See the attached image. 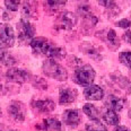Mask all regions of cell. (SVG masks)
I'll return each instance as SVG.
<instances>
[{"label": "cell", "instance_id": "1", "mask_svg": "<svg viewBox=\"0 0 131 131\" xmlns=\"http://www.w3.org/2000/svg\"><path fill=\"white\" fill-rule=\"evenodd\" d=\"M43 72H44L45 76L59 81H64L68 78L67 70L61 64H59L56 60L52 59H48L44 61V63H43Z\"/></svg>", "mask_w": 131, "mask_h": 131}, {"label": "cell", "instance_id": "2", "mask_svg": "<svg viewBox=\"0 0 131 131\" xmlns=\"http://www.w3.org/2000/svg\"><path fill=\"white\" fill-rule=\"evenodd\" d=\"M95 76H96V72L93 69L92 66L84 64L81 67L76 68L75 73H73V80L78 85L88 87L95 80Z\"/></svg>", "mask_w": 131, "mask_h": 131}, {"label": "cell", "instance_id": "3", "mask_svg": "<svg viewBox=\"0 0 131 131\" xmlns=\"http://www.w3.org/2000/svg\"><path fill=\"white\" fill-rule=\"evenodd\" d=\"M15 43V32L9 24H1L0 26V46L1 50L8 49Z\"/></svg>", "mask_w": 131, "mask_h": 131}, {"label": "cell", "instance_id": "4", "mask_svg": "<svg viewBox=\"0 0 131 131\" xmlns=\"http://www.w3.org/2000/svg\"><path fill=\"white\" fill-rule=\"evenodd\" d=\"M18 29H19V33H18V37H19L20 41H32L34 39L35 35V26L33 25L32 23H29L28 19H25V18H21L18 23Z\"/></svg>", "mask_w": 131, "mask_h": 131}, {"label": "cell", "instance_id": "5", "mask_svg": "<svg viewBox=\"0 0 131 131\" xmlns=\"http://www.w3.org/2000/svg\"><path fill=\"white\" fill-rule=\"evenodd\" d=\"M76 24H77V16L70 12L60 13L58 19H57V26L60 29H64V31H69V29L73 28Z\"/></svg>", "mask_w": 131, "mask_h": 131}, {"label": "cell", "instance_id": "6", "mask_svg": "<svg viewBox=\"0 0 131 131\" xmlns=\"http://www.w3.org/2000/svg\"><path fill=\"white\" fill-rule=\"evenodd\" d=\"M8 113L16 121H24L26 116L25 105L20 101H13L8 106Z\"/></svg>", "mask_w": 131, "mask_h": 131}, {"label": "cell", "instance_id": "7", "mask_svg": "<svg viewBox=\"0 0 131 131\" xmlns=\"http://www.w3.org/2000/svg\"><path fill=\"white\" fill-rule=\"evenodd\" d=\"M31 48L34 53L39 54H48V52L51 50V48L54 45L45 37H35L31 41Z\"/></svg>", "mask_w": 131, "mask_h": 131}, {"label": "cell", "instance_id": "8", "mask_svg": "<svg viewBox=\"0 0 131 131\" xmlns=\"http://www.w3.org/2000/svg\"><path fill=\"white\" fill-rule=\"evenodd\" d=\"M6 78L13 83H25L29 79V72L19 68H10L6 72Z\"/></svg>", "mask_w": 131, "mask_h": 131}, {"label": "cell", "instance_id": "9", "mask_svg": "<svg viewBox=\"0 0 131 131\" xmlns=\"http://www.w3.org/2000/svg\"><path fill=\"white\" fill-rule=\"evenodd\" d=\"M125 104V100L121 98L116 95H108L107 98L105 100L104 105L107 107V110H112L114 112H119L123 108Z\"/></svg>", "mask_w": 131, "mask_h": 131}, {"label": "cell", "instance_id": "10", "mask_svg": "<svg viewBox=\"0 0 131 131\" xmlns=\"http://www.w3.org/2000/svg\"><path fill=\"white\" fill-rule=\"evenodd\" d=\"M84 96L88 101H100L104 97V91L97 85H91L85 88Z\"/></svg>", "mask_w": 131, "mask_h": 131}, {"label": "cell", "instance_id": "11", "mask_svg": "<svg viewBox=\"0 0 131 131\" xmlns=\"http://www.w3.org/2000/svg\"><path fill=\"white\" fill-rule=\"evenodd\" d=\"M78 92L73 88H61L59 92L60 104H70L77 98Z\"/></svg>", "mask_w": 131, "mask_h": 131}, {"label": "cell", "instance_id": "12", "mask_svg": "<svg viewBox=\"0 0 131 131\" xmlns=\"http://www.w3.org/2000/svg\"><path fill=\"white\" fill-rule=\"evenodd\" d=\"M62 120L67 125H71L75 127L77 125L81 120L80 112L78 110H67L63 112V115H62Z\"/></svg>", "mask_w": 131, "mask_h": 131}, {"label": "cell", "instance_id": "13", "mask_svg": "<svg viewBox=\"0 0 131 131\" xmlns=\"http://www.w3.org/2000/svg\"><path fill=\"white\" fill-rule=\"evenodd\" d=\"M33 107L36 108L39 112L42 113H50L54 110L56 105H54L53 101L49 100V98H44V100H37L33 103Z\"/></svg>", "mask_w": 131, "mask_h": 131}, {"label": "cell", "instance_id": "14", "mask_svg": "<svg viewBox=\"0 0 131 131\" xmlns=\"http://www.w3.org/2000/svg\"><path fill=\"white\" fill-rule=\"evenodd\" d=\"M37 128L42 131H60L61 130V122L54 118L45 119L42 121L41 125H37Z\"/></svg>", "mask_w": 131, "mask_h": 131}, {"label": "cell", "instance_id": "15", "mask_svg": "<svg viewBox=\"0 0 131 131\" xmlns=\"http://www.w3.org/2000/svg\"><path fill=\"white\" fill-rule=\"evenodd\" d=\"M103 120L107 124H111V125H118L120 122V118L118 114H116V112H114L112 110H106L103 113Z\"/></svg>", "mask_w": 131, "mask_h": 131}, {"label": "cell", "instance_id": "16", "mask_svg": "<svg viewBox=\"0 0 131 131\" xmlns=\"http://www.w3.org/2000/svg\"><path fill=\"white\" fill-rule=\"evenodd\" d=\"M105 42L111 46L112 49H116L120 46V42L119 39L116 36V33L114 29H108L105 34Z\"/></svg>", "mask_w": 131, "mask_h": 131}, {"label": "cell", "instance_id": "17", "mask_svg": "<svg viewBox=\"0 0 131 131\" xmlns=\"http://www.w3.org/2000/svg\"><path fill=\"white\" fill-rule=\"evenodd\" d=\"M49 59H52V60H56V59H62L66 57V50L62 48H59V46H56L53 45L51 48V50L48 52L46 54Z\"/></svg>", "mask_w": 131, "mask_h": 131}, {"label": "cell", "instance_id": "18", "mask_svg": "<svg viewBox=\"0 0 131 131\" xmlns=\"http://www.w3.org/2000/svg\"><path fill=\"white\" fill-rule=\"evenodd\" d=\"M85 129L86 131H107L105 125L101 123L98 120H92L91 122L86 123Z\"/></svg>", "mask_w": 131, "mask_h": 131}, {"label": "cell", "instance_id": "19", "mask_svg": "<svg viewBox=\"0 0 131 131\" xmlns=\"http://www.w3.org/2000/svg\"><path fill=\"white\" fill-rule=\"evenodd\" d=\"M83 111H84V113L92 120H97L98 116H100L98 110L93 104H85L83 107Z\"/></svg>", "mask_w": 131, "mask_h": 131}, {"label": "cell", "instance_id": "20", "mask_svg": "<svg viewBox=\"0 0 131 131\" xmlns=\"http://www.w3.org/2000/svg\"><path fill=\"white\" fill-rule=\"evenodd\" d=\"M1 63L4 66H7V67H12L13 64L16 63V59L9 52L1 50Z\"/></svg>", "mask_w": 131, "mask_h": 131}, {"label": "cell", "instance_id": "21", "mask_svg": "<svg viewBox=\"0 0 131 131\" xmlns=\"http://www.w3.org/2000/svg\"><path fill=\"white\" fill-rule=\"evenodd\" d=\"M119 60L122 64L131 69V52L130 51H125V52H120Z\"/></svg>", "mask_w": 131, "mask_h": 131}, {"label": "cell", "instance_id": "22", "mask_svg": "<svg viewBox=\"0 0 131 131\" xmlns=\"http://www.w3.org/2000/svg\"><path fill=\"white\" fill-rule=\"evenodd\" d=\"M87 48H83L84 49V52H86L88 56L93 57V58H95V60H101V56H100V52H98L97 49H95L94 46H92L91 44H87L86 45Z\"/></svg>", "mask_w": 131, "mask_h": 131}, {"label": "cell", "instance_id": "23", "mask_svg": "<svg viewBox=\"0 0 131 131\" xmlns=\"http://www.w3.org/2000/svg\"><path fill=\"white\" fill-rule=\"evenodd\" d=\"M77 13L83 17H86V16L91 15V7L87 4H79V6L77 7Z\"/></svg>", "mask_w": 131, "mask_h": 131}, {"label": "cell", "instance_id": "24", "mask_svg": "<svg viewBox=\"0 0 131 131\" xmlns=\"http://www.w3.org/2000/svg\"><path fill=\"white\" fill-rule=\"evenodd\" d=\"M114 79V81H115L118 85H120L121 87H128V85H129V79H128L127 77H124V76H121V75H116V78L115 77H112Z\"/></svg>", "mask_w": 131, "mask_h": 131}, {"label": "cell", "instance_id": "25", "mask_svg": "<svg viewBox=\"0 0 131 131\" xmlns=\"http://www.w3.org/2000/svg\"><path fill=\"white\" fill-rule=\"evenodd\" d=\"M48 7H50L51 9L54 10H58L60 8H62L66 5V1H48L46 2Z\"/></svg>", "mask_w": 131, "mask_h": 131}, {"label": "cell", "instance_id": "26", "mask_svg": "<svg viewBox=\"0 0 131 131\" xmlns=\"http://www.w3.org/2000/svg\"><path fill=\"white\" fill-rule=\"evenodd\" d=\"M19 1H5V5H6L7 9L12 10V12H16L19 7Z\"/></svg>", "mask_w": 131, "mask_h": 131}, {"label": "cell", "instance_id": "27", "mask_svg": "<svg viewBox=\"0 0 131 131\" xmlns=\"http://www.w3.org/2000/svg\"><path fill=\"white\" fill-rule=\"evenodd\" d=\"M35 83H34V87L37 88H42V89H46V83L44 81V79L40 78V77H35Z\"/></svg>", "mask_w": 131, "mask_h": 131}, {"label": "cell", "instance_id": "28", "mask_svg": "<svg viewBox=\"0 0 131 131\" xmlns=\"http://www.w3.org/2000/svg\"><path fill=\"white\" fill-rule=\"evenodd\" d=\"M116 25H118L119 27H121V28H129V27L131 26V23L129 19H125V18H123V19L119 20L118 23H116Z\"/></svg>", "mask_w": 131, "mask_h": 131}, {"label": "cell", "instance_id": "29", "mask_svg": "<svg viewBox=\"0 0 131 131\" xmlns=\"http://www.w3.org/2000/svg\"><path fill=\"white\" fill-rule=\"evenodd\" d=\"M98 4L103 5L104 7H107V8H114L116 6L114 1H98Z\"/></svg>", "mask_w": 131, "mask_h": 131}, {"label": "cell", "instance_id": "30", "mask_svg": "<svg viewBox=\"0 0 131 131\" xmlns=\"http://www.w3.org/2000/svg\"><path fill=\"white\" fill-rule=\"evenodd\" d=\"M123 37H124V40L127 41L128 43H130L131 44V31H127L124 33V35H123Z\"/></svg>", "mask_w": 131, "mask_h": 131}, {"label": "cell", "instance_id": "31", "mask_svg": "<svg viewBox=\"0 0 131 131\" xmlns=\"http://www.w3.org/2000/svg\"><path fill=\"white\" fill-rule=\"evenodd\" d=\"M114 131H131L129 128L124 127V125H118V127L114 129Z\"/></svg>", "mask_w": 131, "mask_h": 131}, {"label": "cell", "instance_id": "32", "mask_svg": "<svg viewBox=\"0 0 131 131\" xmlns=\"http://www.w3.org/2000/svg\"><path fill=\"white\" fill-rule=\"evenodd\" d=\"M128 115H129V118H130V120H131V108L129 111H128Z\"/></svg>", "mask_w": 131, "mask_h": 131}, {"label": "cell", "instance_id": "33", "mask_svg": "<svg viewBox=\"0 0 131 131\" xmlns=\"http://www.w3.org/2000/svg\"><path fill=\"white\" fill-rule=\"evenodd\" d=\"M9 131H17V130H9Z\"/></svg>", "mask_w": 131, "mask_h": 131}]
</instances>
